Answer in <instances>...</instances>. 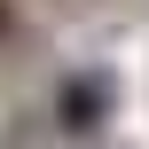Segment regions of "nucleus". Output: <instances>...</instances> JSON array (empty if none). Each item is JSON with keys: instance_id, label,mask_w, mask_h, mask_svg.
Returning <instances> with one entry per match:
<instances>
[{"instance_id": "2", "label": "nucleus", "mask_w": 149, "mask_h": 149, "mask_svg": "<svg viewBox=\"0 0 149 149\" xmlns=\"http://www.w3.org/2000/svg\"><path fill=\"white\" fill-rule=\"evenodd\" d=\"M8 24H16V8H8V0H0V39H8Z\"/></svg>"}, {"instance_id": "1", "label": "nucleus", "mask_w": 149, "mask_h": 149, "mask_svg": "<svg viewBox=\"0 0 149 149\" xmlns=\"http://www.w3.org/2000/svg\"><path fill=\"white\" fill-rule=\"evenodd\" d=\"M110 110H118L110 71H71V79L55 86V126H63V134H102Z\"/></svg>"}]
</instances>
